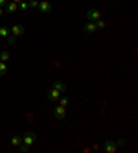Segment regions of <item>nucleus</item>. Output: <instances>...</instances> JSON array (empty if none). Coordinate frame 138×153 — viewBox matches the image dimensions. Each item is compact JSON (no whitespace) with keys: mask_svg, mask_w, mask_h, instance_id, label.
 <instances>
[{"mask_svg":"<svg viewBox=\"0 0 138 153\" xmlns=\"http://www.w3.org/2000/svg\"><path fill=\"white\" fill-rule=\"evenodd\" d=\"M36 139H37V137H36V134L35 133H25L24 134V138H22V144H24L25 146H32L33 144L36 142Z\"/></svg>","mask_w":138,"mask_h":153,"instance_id":"nucleus-1","label":"nucleus"},{"mask_svg":"<svg viewBox=\"0 0 138 153\" xmlns=\"http://www.w3.org/2000/svg\"><path fill=\"white\" fill-rule=\"evenodd\" d=\"M101 17H102L101 11L95 10V8H90V10L86 12V18L88 21H91V22H95L97 20H101Z\"/></svg>","mask_w":138,"mask_h":153,"instance_id":"nucleus-2","label":"nucleus"},{"mask_svg":"<svg viewBox=\"0 0 138 153\" xmlns=\"http://www.w3.org/2000/svg\"><path fill=\"white\" fill-rule=\"evenodd\" d=\"M54 116L58 119V120H65V117H66V110H65V106H55L54 108Z\"/></svg>","mask_w":138,"mask_h":153,"instance_id":"nucleus-3","label":"nucleus"},{"mask_svg":"<svg viewBox=\"0 0 138 153\" xmlns=\"http://www.w3.org/2000/svg\"><path fill=\"white\" fill-rule=\"evenodd\" d=\"M59 97H61V93H59L57 88H50L48 90V93H47V99L48 101H51V102H55V101H58Z\"/></svg>","mask_w":138,"mask_h":153,"instance_id":"nucleus-4","label":"nucleus"},{"mask_svg":"<svg viewBox=\"0 0 138 153\" xmlns=\"http://www.w3.org/2000/svg\"><path fill=\"white\" fill-rule=\"evenodd\" d=\"M37 8H39L42 12H44V14H48V12L53 11V6L50 1H47V0H43L42 3H39V6H37Z\"/></svg>","mask_w":138,"mask_h":153,"instance_id":"nucleus-5","label":"nucleus"},{"mask_svg":"<svg viewBox=\"0 0 138 153\" xmlns=\"http://www.w3.org/2000/svg\"><path fill=\"white\" fill-rule=\"evenodd\" d=\"M10 33H11L12 36H21V35H24L25 33V28L22 26V25H20V24H15V25H12L11 26Z\"/></svg>","mask_w":138,"mask_h":153,"instance_id":"nucleus-6","label":"nucleus"},{"mask_svg":"<svg viewBox=\"0 0 138 153\" xmlns=\"http://www.w3.org/2000/svg\"><path fill=\"white\" fill-rule=\"evenodd\" d=\"M116 149H118V146H116V144H115L113 141H107L105 144H104V150H105V152L115 153Z\"/></svg>","mask_w":138,"mask_h":153,"instance_id":"nucleus-7","label":"nucleus"},{"mask_svg":"<svg viewBox=\"0 0 138 153\" xmlns=\"http://www.w3.org/2000/svg\"><path fill=\"white\" fill-rule=\"evenodd\" d=\"M4 7H6V12L12 14V12H15L17 10H18V4L14 3V1H7V4H6Z\"/></svg>","mask_w":138,"mask_h":153,"instance_id":"nucleus-8","label":"nucleus"},{"mask_svg":"<svg viewBox=\"0 0 138 153\" xmlns=\"http://www.w3.org/2000/svg\"><path fill=\"white\" fill-rule=\"evenodd\" d=\"M83 30L86 33H94L97 30V26H95V22H87L84 26H83Z\"/></svg>","mask_w":138,"mask_h":153,"instance_id":"nucleus-9","label":"nucleus"},{"mask_svg":"<svg viewBox=\"0 0 138 153\" xmlns=\"http://www.w3.org/2000/svg\"><path fill=\"white\" fill-rule=\"evenodd\" d=\"M53 87L58 90L59 93H65V91H66V86L64 84V83H62V81H61V80H57V81H54V84H53Z\"/></svg>","mask_w":138,"mask_h":153,"instance_id":"nucleus-10","label":"nucleus"},{"mask_svg":"<svg viewBox=\"0 0 138 153\" xmlns=\"http://www.w3.org/2000/svg\"><path fill=\"white\" fill-rule=\"evenodd\" d=\"M21 144H22V138H21L20 135H12V138H11V145H12V146H20Z\"/></svg>","mask_w":138,"mask_h":153,"instance_id":"nucleus-11","label":"nucleus"},{"mask_svg":"<svg viewBox=\"0 0 138 153\" xmlns=\"http://www.w3.org/2000/svg\"><path fill=\"white\" fill-rule=\"evenodd\" d=\"M6 75H7V65H6V62L0 61V76L3 77Z\"/></svg>","mask_w":138,"mask_h":153,"instance_id":"nucleus-12","label":"nucleus"},{"mask_svg":"<svg viewBox=\"0 0 138 153\" xmlns=\"http://www.w3.org/2000/svg\"><path fill=\"white\" fill-rule=\"evenodd\" d=\"M0 36L1 37H8L10 36V30H8V28L1 26V28H0Z\"/></svg>","mask_w":138,"mask_h":153,"instance_id":"nucleus-13","label":"nucleus"},{"mask_svg":"<svg viewBox=\"0 0 138 153\" xmlns=\"http://www.w3.org/2000/svg\"><path fill=\"white\" fill-rule=\"evenodd\" d=\"M8 59H10V54H8L7 51L0 52V61H3V62H7Z\"/></svg>","mask_w":138,"mask_h":153,"instance_id":"nucleus-14","label":"nucleus"},{"mask_svg":"<svg viewBox=\"0 0 138 153\" xmlns=\"http://www.w3.org/2000/svg\"><path fill=\"white\" fill-rule=\"evenodd\" d=\"M105 21H102V20H97L95 21V26H97V29H102V28H105Z\"/></svg>","mask_w":138,"mask_h":153,"instance_id":"nucleus-15","label":"nucleus"},{"mask_svg":"<svg viewBox=\"0 0 138 153\" xmlns=\"http://www.w3.org/2000/svg\"><path fill=\"white\" fill-rule=\"evenodd\" d=\"M58 101H59V105H61V106H66L68 102H69V98H68V97H64V98L59 97Z\"/></svg>","mask_w":138,"mask_h":153,"instance_id":"nucleus-16","label":"nucleus"},{"mask_svg":"<svg viewBox=\"0 0 138 153\" xmlns=\"http://www.w3.org/2000/svg\"><path fill=\"white\" fill-rule=\"evenodd\" d=\"M28 8H29V3H28V1H24V0H22V1L20 3V10L25 11V10H28Z\"/></svg>","mask_w":138,"mask_h":153,"instance_id":"nucleus-17","label":"nucleus"},{"mask_svg":"<svg viewBox=\"0 0 138 153\" xmlns=\"http://www.w3.org/2000/svg\"><path fill=\"white\" fill-rule=\"evenodd\" d=\"M37 6H39V1H37V0H31V1H29V7L31 8H37Z\"/></svg>","mask_w":138,"mask_h":153,"instance_id":"nucleus-18","label":"nucleus"},{"mask_svg":"<svg viewBox=\"0 0 138 153\" xmlns=\"http://www.w3.org/2000/svg\"><path fill=\"white\" fill-rule=\"evenodd\" d=\"M116 146H124V139H119L118 142H115Z\"/></svg>","mask_w":138,"mask_h":153,"instance_id":"nucleus-19","label":"nucleus"},{"mask_svg":"<svg viewBox=\"0 0 138 153\" xmlns=\"http://www.w3.org/2000/svg\"><path fill=\"white\" fill-rule=\"evenodd\" d=\"M7 40H8V43H10V44H14V43H15L14 37H11V36H8V37H7Z\"/></svg>","mask_w":138,"mask_h":153,"instance_id":"nucleus-20","label":"nucleus"},{"mask_svg":"<svg viewBox=\"0 0 138 153\" xmlns=\"http://www.w3.org/2000/svg\"><path fill=\"white\" fill-rule=\"evenodd\" d=\"M7 1H8V0H0V7H1V6H6Z\"/></svg>","mask_w":138,"mask_h":153,"instance_id":"nucleus-21","label":"nucleus"},{"mask_svg":"<svg viewBox=\"0 0 138 153\" xmlns=\"http://www.w3.org/2000/svg\"><path fill=\"white\" fill-rule=\"evenodd\" d=\"M3 11H4V10H3V8H1V7H0V17L3 15Z\"/></svg>","mask_w":138,"mask_h":153,"instance_id":"nucleus-22","label":"nucleus"},{"mask_svg":"<svg viewBox=\"0 0 138 153\" xmlns=\"http://www.w3.org/2000/svg\"><path fill=\"white\" fill-rule=\"evenodd\" d=\"M12 1H14V3H17V4H18V3H21L22 0H12Z\"/></svg>","mask_w":138,"mask_h":153,"instance_id":"nucleus-23","label":"nucleus"}]
</instances>
